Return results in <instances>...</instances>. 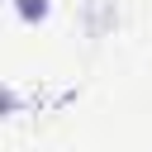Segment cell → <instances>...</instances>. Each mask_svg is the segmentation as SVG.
Instances as JSON below:
<instances>
[{
	"mask_svg": "<svg viewBox=\"0 0 152 152\" xmlns=\"http://www.w3.org/2000/svg\"><path fill=\"white\" fill-rule=\"evenodd\" d=\"M14 14H19V24H43L52 14V0H14Z\"/></svg>",
	"mask_w": 152,
	"mask_h": 152,
	"instance_id": "7a4b0ae2",
	"label": "cell"
},
{
	"mask_svg": "<svg viewBox=\"0 0 152 152\" xmlns=\"http://www.w3.org/2000/svg\"><path fill=\"white\" fill-rule=\"evenodd\" d=\"M114 19H119V5H114V0H86V33H90V38L109 33Z\"/></svg>",
	"mask_w": 152,
	"mask_h": 152,
	"instance_id": "6da1fadb",
	"label": "cell"
}]
</instances>
